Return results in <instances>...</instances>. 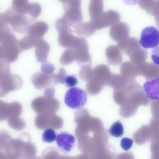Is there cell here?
I'll return each mask as SVG.
<instances>
[{"mask_svg": "<svg viewBox=\"0 0 159 159\" xmlns=\"http://www.w3.org/2000/svg\"><path fill=\"white\" fill-rule=\"evenodd\" d=\"M38 41L28 35L19 41V46L22 51L29 50L32 47H35Z\"/></svg>", "mask_w": 159, "mask_h": 159, "instance_id": "cell-19", "label": "cell"}, {"mask_svg": "<svg viewBox=\"0 0 159 159\" xmlns=\"http://www.w3.org/2000/svg\"><path fill=\"white\" fill-rule=\"evenodd\" d=\"M19 41L16 39L10 43L2 45L3 58L10 64L16 61L23 51L19 46Z\"/></svg>", "mask_w": 159, "mask_h": 159, "instance_id": "cell-7", "label": "cell"}, {"mask_svg": "<svg viewBox=\"0 0 159 159\" xmlns=\"http://www.w3.org/2000/svg\"><path fill=\"white\" fill-rule=\"evenodd\" d=\"M93 74V69L89 66H84L80 70V78L83 80L89 81L92 78Z\"/></svg>", "mask_w": 159, "mask_h": 159, "instance_id": "cell-22", "label": "cell"}, {"mask_svg": "<svg viewBox=\"0 0 159 159\" xmlns=\"http://www.w3.org/2000/svg\"><path fill=\"white\" fill-rule=\"evenodd\" d=\"M35 47L37 61L40 63L46 62L50 52V44L43 39H42L38 41Z\"/></svg>", "mask_w": 159, "mask_h": 159, "instance_id": "cell-14", "label": "cell"}, {"mask_svg": "<svg viewBox=\"0 0 159 159\" xmlns=\"http://www.w3.org/2000/svg\"><path fill=\"white\" fill-rule=\"evenodd\" d=\"M129 28L126 24L118 23L112 26L110 31V35L115 42L119 43L129 38Z\"/></svg>", "mask_w": 159, "mask_h": 159, "instance_id": "cell-11", "label": "cell"}, {"mask_svg": "<svg viewBox=\"0 0 159 159\" xmlns=\"http://www.w3.org/2000/svg\"><path fill=\"white\" fill-rule=\"evenodd\" d=\"M57 134L55 130L52 128H46L42 135L43 142L46 143H52L56 139Z\"/></svg>", "mask_w": 159, "mask_h": 159, "instance_id": "cell-21", "label": "cell"}, {"mask_svg": "<svg viewBox=\"0 0 159 159\" xmlns=\"http://www.w3.org/2000/svg\"><path fill=\"white\" fill-rule=\"evenodd\" d=\"M41 71L48 74H53L55 70V67L52 65L45 62L41 66Z\"/></svg>", "mask_w": 159, "mask_h": 159, "instance_id": "cell-27", "label": "cell"}, {"mask_svg": "<svg viewBox=\"0 0 159 159\" xmlns=\"http://www.w3.org/2000/svg\"><path fill=\"white\" fill-rule=\"evenodd\" d=\"M147 96L152 100L159 99V77L146 82L143 85Z\"/></svg>", "mask_w": 159, "mask_h": 159, "instance_id": "cell-15", "label": "cell"}, {"mask_svg": "<svg viewBox=\"0 0 159 159\" xmlns=\"http://www.w3.org/2000/svg\"><path fill=\"white\" fill-rule=\"evenodd\" d=\"M133 143V140L131 139L124 138L121 140V147L124 150L128 151L132 148Z\"/></svg>", "mask_w": 159, "mask_h": 159, "instance_id": "cell-26", "label": "cell"}, {"mask_svg": "<svg viewBox=\"0 0 159 159\" xmlns=\"http://www.w3.org/2000/svg\"><path fill=\"white\" fill-rule=\"evenodd\" d=\"M78 59L77 53L74 49H69L66 50L61 56L60 62L63 65L70 64Z\"/></svg>", "mask_w": 159, "mask_h": 159, "instance_id": "cell-18", "label": "cell"}, {"mask_svg": "<svg viewBox=\"0 0 159 159\" xmlns=\"http://www.w3.org/2000/svg\"><path fill=\"white\" fill-rule=\"evenodd\" d=\"M159 43V32L154 27H148L141 33L139 43L143 48L152 49L158 47Z\"/></svg>", "mask_w": 159, "mask_h": 159, "instance_id": "cell-6", "label": "cell"}, {"mask_svg": "<svg viewBox=\"0 0 159 159\" xmlns=\"http://www.w3.org/2000/svg\"><path fill=\"white\" fill-rule=\"evenodd\" d=\"M49 29L48 25L41 21L36 22L29 27L27 32L29 36L35 39H43L44 35L47 33Z\"/></svg>", "mask_w": 159, "mask_h": 159, "instance_id": "cell-12", "label": "cell"}, {"mask_svg": "<svg viewBox=\"0 0 159 159\" xmlns=\"http://www.w3.org/2000/svg\"><path fill=\"white\" fill-rule=\"evenodd\" d=\"M78 83L77 77L74 75H67L65 80V84L67 87H74Z\"/></svg>", "mask_w": 159, "mask_h": 159, "instance_id": "cell-25", "label": "cell"}, {"mask_svg": "<svg viewBox=\"0 0 159 159\" xmlns=\"http://www.w3.org/2000/svg\"><path fill=\"white\" fill-rule=\"evenodd\" d=\"M56 140L58 149L66 153L71 150L75 143L74 136L66 132H63L57 135Z\"/></svg>", "mask_w": 159, "mask_h": 159, "instance_id": "cell-9", "label": "cell"}, {"mask_svg": "<svg viewBox=\"0 0 159 159\" xmlns=\"http://www.w3.org/2000/svg\"><path fill=\"white\" fill-rule=\"evenodd\" d=\"M87 95L86 92L79 87H72L66 93L65 102L68 107L73 109L81 108L86 104Z\"/></svg>", "mask_w": 159, "mask_h": 159, "instance_id": "cell-3", "label": "cell"}, {"mask_svg": "<svg viewBox=\"0 0 159 159\" xmlns=\"http://www.w3.org/2000/svg\"><path fill=\"white\" fill-rule=\"evenodd\" d=\"M11 8L16 12L29 17L33 22L39 16L42 11L39 3H30L24 0L13 1Z\"/></svg>", "mask_w": 159, "mask_h": 159, "instance_id": "cell-2", "label": "cell"}, {"mask_svg": "<svg viewBox=\"0 0 159 159\" xmlns=\"http://www.w3.org/2000/svg\"><path fill=\"white\" fill-rule=\"evenodd\" d=\"M11 73L10 63L5 60H0V80Z\"/></svg>", "mask_w": 159, "mask_h": 159, "instance_id": "cell-23", "label": "cell"}, {"mask_svg": "<svg viewBox=\"0 0 159 159\" xmlns=\"http://www.w3.org/2000/svg\"><path fill=\"white\" fill-rule=\"evenodd\" d=\"M67 76V74L66 70L62 68L60 69L59 72L57 74H54V84H65V80Z\"/></svg>", "mask_w": 159, "mask_h": 159, "instance_id": "cell-24", "label": "cell"}, {"mask_svg": "<svg viewBox=\"0 0 159 159\" xmlns=\"http://www.w3.org/2000/svg\"><path fill=\"white\" fill-rule=\"evenodd\" d=\"M109 133L111 136L120 138L124 134V127L120 121H117L111 126L108 130Z\"/></svg>", "mask_w": 159, "mask_h": 159, "instance_id": "cell-20", "label": "cell"}, {"mask_svg": "<svg viewBox=\"0 0 159 159\" xmlns=\"http://www.w3.org/2000/svg\"><path fill=\"white\" fill-rule=\"evenodd\" d=\"M106 56L109 64L112 66L119 65L122 60V55L120 48L117 46H109L106 50Z\"/></svg>", "mask_w": 159, "mask_h": 159, "instance_id": "cell-17", "label": "cell"}, {"mask_svg": "<svg viewBox=\"0 0 159 159\" xmlns=\"http://www.w3.org/2000/svg\"><path fill=\"white\" fill-rule=\"evenodd\" d=\"M4 60V59L3 58L2 46V45H0V60Z\"/></svg>", "mask_w": 159, "mask_h": 159, "instance_id": "cell-28", "label": "cell"}, {"mask_svg": "<svg viewBox=\"0 0 159 159\" xmlns=\"http://www.w3.org/2000/svg\"><path fill=\"white\" fill-rule=\"evenodd\" d=\"M65 11L64 17L70 25L79 24L82 20L80 1H63Z\"/></svg>", "mask_w": 159, "mask_h": 159, "instance_id": "cell-4", "label": "cell"}, {"mask_svg": "<svg viewBox=\"0 0 159 159\" xmlns=\"http://www.w3.org/2000/svg\"><path fill=\"white\" fill-rule=\"evenodd\" d=\"M121 75L128 81H132L137 76V67L131 62L123 63L120 66Z\"/></svg>", "mask_w": 159, "mask_h": 159, "instance_id": "cell-16", "label": "cell"}, {"mask_svg": "<svg viewBox=\"0 0 159 159\" xmlns=\"http://www.w3.org/2000/svg\"><path fill=\"white\" fill-rule=\"evenodd\" d=\"M54 74H48L43 72L35 73L31 77V81L37 89L42 90L54 84Z\"/></svg>", "mask_w": 159, "mask_h": 159, "instance_id": "cell-8", "label": "cell"}, {"mask_svg": "<svg viewBox=\"0 0 159 159\" xmlns=\"http://www.w3.org/2000/svg\"><path fill=\"white\" fill-rule=\"evenodd\" d=\"M2 17L7 24H10L12 29L16 32L21 34L27 32L29 27L33 22L28 16L18 13L14 11L11 7L5 13L1 14Z\"/></svg>", "mask_w": 159, "mask_h": 159, "instance_id": "cell-1", "label": "cell"}, {"mask_svg": "<svg viewBox=\"0 0 159 159\" xmlns=\"http://www.w3.org/2000/svg\"><path fill=\"white\" fill-rule=\"evenodd\" d=\"M22 85L23 80L21 77L12 73L8 74L0 80V97L20 89Z\"/></svg>", "mask_w": 159, "mask_h": 159, "instance_id": "cell-5", "label": "cell"}, {"mask_svg": "<svg viewBox=\"0 0 159 159\" xmlns=\"http://www.w3.org/2000/svg\"><path fill=\"white\" fill-rule=\"evenodd\" d=\"M16 39V37L0 14V45L10 43Z\"/></svg>", "mask_w": 159, "mask_h": 159, "instance_id": "cell-13", "label": "cell"}, {"mask_svg": "<svg viewBox=\"0 0 159 159\" xmlns=\"http://www.w3.org/2000/svg\"><path fill=\"white\" fill-rule=\"evenodd\" d=\"M137 67L138 74L149 80L159 77V67L152 63H143Z\"/></svg>", "mask_w": 159, "mask_h": 159, "instance_id": "cell-10", "label": "cell"}]
</instances>
